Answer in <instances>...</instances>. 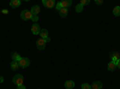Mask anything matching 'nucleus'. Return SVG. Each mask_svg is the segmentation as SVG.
Listing matches in <instances>:
<instances>
[{
	"instance_id": "nucleus-12",
	"label": "nucleus",
	"mask_w": 120,
	"mask_h": 89,
	"mask_svg": "<svg viewBox=\"0 0 120 89\" xmlns=\"http://www.w3.org/2000/svg\"><path fill=\"white\" fill-rule=\"evenodd\" d=\"M58 13L60 15V17L66 18V17H67V15H68V10H67V8H61L60 11H58Z\"/></svg>"
},
{
	"instance_id": "nucleus-24",
	"label": "nucleus",
	"mask_w": 120,
	"mask_h": 89,
	"mask_svg": "<svg viewBox=\"0 0 120 89\" xmlns=\"http://www.w3.org/2000/svg\"><path fill=\"white\" fill-rule=\"evenodd\" d=\"M102 3H103L102 0H95V4L96 5H102Z\"/></svg>"
},
{
	"instance_id": "nucleus-25",
	"label": "nucleus",
	"mask_w": 120,
	"mask_h": 89,
	"mask_svg": "<svg viewBox=\"0 0 120 89\" xmlns=\"http://www.w3.org/2000/svg\"><path fill=\"white\" fill-rule=\"evenodd\" d=\"M17 89H26V88H25L24 84H21V85H18V87H17Z\"/></svg>"
},
{
	"instance_id": "nucleus-10",
	"label": "nucleus",
	"mask_w": 120,
	"mask_h": 89,
	"mask_svg": "<svg viewBox=\"0 0 120 89\" xmlns=\"http://www.w3.org/2000/svg\"><path fill=\"white\" fill-rule=\"evenodd\" d=\"M111 58H112V62L116 64V63H118V60L120 59V55H119V53H118V52H114V53H112V54H111Z\"/></svg>"
},
{
	"instance_id": "nucleus-1",
	"label": "nucleus",
	"mask_w": 120,
	"mask_h": 89,
	"mask_svg": "<svg viewBox=\"0 0 120 89\" xmlns=\"http://www.w3.org/2000/svg\"><path fill=\"white\" fill-rule=\"evenodd\" d=\"M21 18L23 19V21H29V19L33 18V13L30 10H23L22 13H21Z\"/></svg>"
},
{
	"instance_id": "nucleus-14",
	"label": "nucleus",
	"mask_w": 120,
	"mask_h": 89,
	"mask_svg": "<svg viewBox=\"0 0 120 89\" xmlns=\"http://www.w3.org/2000/svg\"><path fill=\"white\" fill-rule=\"evenodd\" d=\"M11 58H12V60H16V62H19L21 60V55H19L17 52H13V53H11Z\"/></svg>"
},
{
	"instance_id": "nucleus-9",
	"label": "nucleus",
	"mask_w": 120,
	"mask_h": 89,
	"mask_svg": "<svg viewBox=\"0 0 120 89\" xmlns=\"http://www.w3.org/2000/svg\"><path fill=\"white\" fill-rule=\"evenodd\" d=\"M60 3H61V7H63V8H67V10H68L70 6L72 5L71 0H65V1H60Z\"/></svg>"
},
{
	"instance_id": "nucleus-22",
	"label": "nucleus",
	"mask_w": 120,
	"mask_h": 89,
	"mask_svg": "<svg viewBox=\"0 0 120 89\" xmlns=\"http://www.w3.org/2000/svg\"><path fill=\"white\" fill-rule=\"evenodd\" d=\"M55 8H56V11H60V10L63 8V7H61V3H60V1L56 3V4H55Z\"/></svg>"
},
{
	"instance_id": "nucleus-11",
	"label": "nucleus",
	"mask_w": 120,
	"mask_h": 89,
	"mask_svg": "<svg viewBox=\"0 0 120 89\" xmlns=\"http://www.w3.org/2000/svg\"><path fill=\"white\" fill-rule=\"evenodd\" d=\"M40 35H41V39H43V40H46V39L49 37L47 29H41V31H40Z\"/></svg>"
},
{
	"instance_id": "nucleus-4",
	"label": "nucleus",
	"mask_w": 120,
	"mask_h": 89,
	"mask_svg": "<svg viewBox=\"0 0 120 89\" xmlns=\"http://www.w3.org/2000/svg\"><path fill=\"white\" fill-rule=\"evenodd\" d=\"M36 46H37V48L40 49V51H43V49L46 48V40H43V39H38V40L36 41Z\"/></svg>"
},
{
	"instance_id": "nucleus-21",
	"label": "nucleus",
	"mask_w": 120,
	"mask_h": 89,
	"mask_svg": "<svg viewBox=\"0 0 120 89\" xmlns=\"http://www.w3.org/2000/svg\"><path fill=\"white\" fill-rule=\"evenodd\" d=\"M82 89H91V85L88 84V83H83L82 84Z\"/></svg>"
},
{
	"instance_id": "nucleus-26",
	"label": "nucleus",
	"mask_w": 120,
	"mask_h": 89,
	"mask_svg": "<svg viewBox=\"0 0 120 89\" xmlns=\"http://www.w3.org/2000/svg\"><path fill=\"white\" fill-rule=\"evenodd\" d=\"M116 67H118V69H120V59L118 60V63H116Z\"/></svg>"
},
{
	"instance_id": "nucleus-27",
	"label": "nucleus",
	"mask_w": 120,
	"mask_h": 89,
	"mask_svg": "<svg viewBox=\"0 0 120 89\" xmlns=\"http://www.w3.org/2000/svg\"><path fill=\"white\" fill-rule=\"evenodd\" d=\"M3 82H4V77L0 76V83H3Z\"/></svg>"
},
{
	"instance_id": "nucleus-3",
	"label": "nucleus",
	"mask_w": 120,
	"mask_h": 89,
	"mask_svg": "<svg viewBox=\"0 0 120 89\" xmlns=\"http://www.w3.org/2000/svg\"><path fill=\"white\" fill-rule=\"evenodd\" d=\"M18 63H19V67H22V69H25V67L30 66V60L28 58H25V57H22L21 60H19Z\"/></svg>"
},
{
	"instance_id": "nucleus-18",
	"label": "nucleus",
	"mask_w": 120,
	"mask_h": 89,
	"mask_svg": "<svg viewBox=\"0 0 120 89\" xmlns=\"http://www.w3.org/2000/svg\"><path fill=\"white\" fill-rule=\"evenodd\" d=\"M113 15L115 17H120V6H115L113 8Z\"/></svg>"
},
{
	"instance_id": "nucleus-16",
	"label": "nucleus",
	"mask_w": 120,
	"mask_h": 89,
	"mask_svg": "<svg viewBox=\"0 0 120 89\" xmlns=\"http://www.w3.org/2000/svg\"><path fill=\"white\" fill-rule=\"evenodd\" d=\"M11 69H12V70H18V69H19V63L18 62H16V60H12L11 62Z\"/></svg>"
},
{
	"instance_id": "nucleus-15",
	"label": "nucleus",
	"mask_w": 120,
	"mask_h": 89,
	"mask_svg": "<svg viewBox=\"0 0 120 89\" xmlns=\"http://www.w3.org/2000/svg\"><path fill=\"white\" fill-rule=\"evenodd\" d=\"M10 6L11 7H19L21 6V0H12V1L10 3Z\"/></svg>"
},
{
	"instance_id": "nucleus-2",
	"label": "nucleus",
	"mask_w": 120,
	"mask_h": 89,
	"mask_svg": "<svg viewBox=\"0 0 120 89\" xmlns=\"http://www.w3.org/2000/svg\"><path fill=\"white\" fill-rule=\"evenodd\" d=\"M23 81H24V77H23L21 74H17V75L12 78L13 84H16L17 87H18V85H21V84H23Z\"/></svg>"
},
{
	"instance_id": "nucleus-6",
	"label": "nucleus",
	"mask_w": 120,
	"mask_h": 89,
	"mask_svg": "<svg viewBox=\"0 0 120 89\" xmlns=\"http://www.w3.org/2000/svg\"><path fill=\"white\" fill-rule=\"evenodd\" d=\"M42 4L46 6V7H48V8H52V7H54L55 6V1H54V0H43V1H42Z\"/></svg>"
},
{
	"instance_id": "nucleus-19",
	"label": "nucleus",
	"mask_w": 120,
	"mask_h": 89,
	"mask_svg": "<svg viewBox=\"0 0 120 89\" xmlns=\"http://www.w3.org/2000/svg\"><path fill=\"white\" fill-rule=\"evenodd\" d=\"M82 11H83V5L78 4V5L76 6V12H82Z\"/></svg>"
},
{
	"instance_id": "nucleus-7",
	"label": "nucleus",
	"mask_w": 120,
	"mask_h": 89,
	"mask_svg": "<svg viewBox=\"0 0 120 89\" xmlns=\"http://www.w3.org/2000/svg\"><path fill=\"white\" fill-rule=\"evenodd\" d=\"M90 85H91V89H102V82H100V81H95Z\"/></svg>"
},
{
	"instance_id": "nucleus-20",
	"label": "nucleus",
	"mask_w": 120,
	"mask_h": 89,
	"mask_svg": "<svg viewBox=\"0 0 120 89\" xmlns=\"http://www.w3.org/2000/svg\"><path fill=\"white\" fill-rule=\"evenodd\" d=\"M79 4H81V5H83V6H85V5H89V4H90V0H81V1H79Z\"/></svg>"
},
{
	"instance_id": "nucleus-23",
	"label": "nucleus",
	"mask_w": 120,
	"mask_h": 89,
	"mask_svg": "<svg viewBox=\"0 0 120 89\" xmlns=\"http://www.w3.org/2000/svg\"><path fill=\"white\" fill-rule=\"evenodd\" d=\"M31 21L36 23V22L38 21V16H33V18H31Z\"/></svg>"
},
{
	"instance_id": "nucleus-17",
	"label": "nucleus",
	"mask_w": 120,
	"mask_h": 89,
	"mask_svg": "<svg viewBox=\"0 0 120 89\" xmlns=\"http://www.w3.org/2000/svg\"><path fill=\"white\" fill-rule=\"evenodd\" d=\"M115 69H116V64H115V63L111 62V63L108 64V71H112V72H113Z\"/></svg>"
},
{
	"instance_id": "nucleus-5",
	"label": "nucleus",
	"mask_w": 120,
	"mask_h": 89,
	"mask_svg": "<svg viewBox=\"0 0 120 89\" xmlns=\"http://www.w3.org/2000/svg\"><path fill=\"white\" fill-rule=\"evenodd\" d=\"M40 31H41V27H40L37 23H35V24L31 27V33H33V35H40Z\"/></svg>"
},
{
	"instance_id": "nucleus-8",
	"label": "nucleus",
	"mask_w": 120,
	"mask_h": 89,
	"mask_svg": "<svg viewBox=\"0 0 120 89\" xmlns=\"http://www.w3.org/2000/svg\"><path fill=\"white\" fill-rule=\"evenodd\" d=\"M40 11H41V8H40L38 5H35V6L31 7V13H33V16H37V15L40 13Z\"/></svg>"
},
{
	"instance_id": "nucleus-13",
	"label": "nucleus",
	"mask_w": 120,
	"mask_h": 89,
	"mask_svg": "<svg viewBox=\"0 0 120 89\" xmlns=\"http://www.w3.org/2000/svg\"><path fill=\"white\" fill-rule=\"evenodd\" d=\"M65 88L66 89H73L75 88V82L73 81H66L65 82Z\"/></svg>"
}]
</instances>
